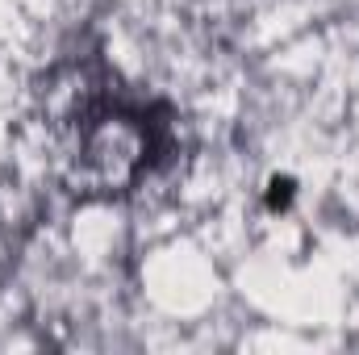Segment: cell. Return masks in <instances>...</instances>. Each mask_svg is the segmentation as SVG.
<instances>
[{"label": "cell", "mask_w": 359, "mask_h": 355, "mask_svg": "<svg viewBox=\"0 0 359 355\" xmlns=\"http://www.w3.org/2000/svg\"><path fill=\"white\" fill-rule=\"evenodd\" d=\"M55 168L80 196H126L172 151V117L163 105L80 76L50 126Z\"/></svg>", "instance_id": "cell-1"}, {"label": "cell", "mask_w": 359, "mask_h": 355, "mask_svg": "<svg viewBox=\"0 0 359 355\" xmlns=\"http://www.w3.org/2000/svg\"><path fill=\"white\" fill-rule=\"evenodd\" d=\"M288 196H292V180H271V192H268L271 205H288Z\"/></svg>", "instance_id": "cell-2"}]
</instances>
